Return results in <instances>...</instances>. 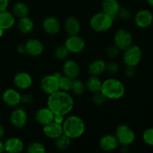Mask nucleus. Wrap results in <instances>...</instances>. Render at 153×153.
<instances>
[{"instance_id": "2eb2a0df", "label": "nucleus", "mask_w": 153, "mask_h": 153, "mask_svg": "<svg viewBox=\"0 0 153 153\" xmlns=\"http://www.w3.org/2000/svg\"><path fill=\"white\" fill-rule=\"evenodd\" d=\"M4 151L9 153H19L23 150L24 143L19 137H10L4 143Z\"/></svg>"}, {"instance_id": "aec40b11", "label": "nucleus", "mask_w": 153, "mask_h": 153, "mask_svg": "<svg viewBox=\"0 0 153 153\" xmlns=\"http://www.w3.org/2000/svg\"><path fill=\"white\" fill-rule=\"evenodd\" d=\"M43 28L48 34H55L59 32L60 29H61V24L58 19H56L55 17H52V16H49L43 21Z\"/></svg>"}, {"instance_id": "c9c22d12", "label": "nucleus", "mask_w": 153, "mask_h": 153, "mask_svg": "<svg viewBox=\"0 0 153 153\" xmlns=\"http://www.w3.org/2000/svg\"><path fill=\"white\" fill-rule=\"evenodd\" d=\"M118 70H119V65L114 61H111L106 64V71L108 72L109 73L114 74L117 73Z\"/></svg>"}, {"instance_id": "4be33fe9", "label": "nucleus", "mask_w": 153, "mask_h": 153, "mask_svg": "<svg viewBox=\"0 0 153 153\" xmlns=\"http://www.w3.org/2000/svg\"><path fill=\"white\" fill-rule=\"evenodd\" d=\"M120 9L119 2L117 0H103L102 10L104 13L114 19Z\"/></svg>"}, {"instance_id": "37998d69", "label": "nucleus", "mask_w": 153, "mask_h": 153, "mask_svg": "<svg viewBox=\"0 0 153 153\" xmlns=\"http://www.w3.org/2000/svg\"><path fill=\"white\" fill-rule=\"evenodd\" d=\"M4 128H3L2 126L0 124V139L4 136Z\"/></svg>"}, {"instance_id": "1a4fd4ad", "label": "nucleus", "mask_w": 153, "mask_h": 153, "mask_svg": "<svg viewBox=\"0 0 153 153\" xmlns=\"http://www.w3.org/2000/svg\"><path fill=\"white\" fill-rule=\"evenodd\" d=\"M65 46L71 53H79L85 46V40L82 37L76 35H70L65 42Z\"/></svg>"}, {"instance_id": "b1692460", "label": "nucleus", "mask_w": 153, "mask_h": 153, "mask_svg": "<svg viewBox=\"0 0 153 153\" xmlns=\"http://www.w3.org/2000/svg\"><path fill=\"white\" fill-rule=\"evenodd\" d=\"M106 71V64L103 60H96L89 66V73L92 76H100Z\"/></svg>"}, {"instance_id": "dca6fc26", "label": "nucleus", "mask_w": 153, "mask_h": 153, "mask_svg": "<svg viewBox=\"0 0 153 153\" xmlns=\"http://www.w3.org/2000/svg\"><path fill=\"white\" fill-rule=\"evenodd\" d=\"M118 140L116 136L111 134H106L101 137L100 140V146L102 150L105 152H111L114 151L117 148Z\"/></svg>"}, {"instance_id": "a878e982", "label": "nucleus", "mask_w": 153, "mask_h": 153, "mask_svg": "<svg viewBox=\"0 0 153 153\" xmlns=\"http://www.w3.org/2000/svg\"><path fill=\"white\" fill-rule=\"evenodd\" d=\"M18 28L23 34H28L31 32L34 28V22L31 18L27 16L19 18L18 22Z\"/></svg>"}, {"instance_id": "c85d7f7f", "label": "nucleus", "mask_w": 153, "mask_h": 153, "mask_svg": "<svg viewBox=\"0 0 153 153\" xmlns=\"http://www.w3.org/2000/svg\"><path fill=\"white\" fill-rule=\"evenodd\" d=\"M85 89V86L82 81L76 79H73V83H72L71 91L75 95L80 96L84 93Z\"/></svg>"}, {"instance_id": "f3484780", "label": "nucleus", "mask_w": 153, "mask_h": 153, "mask_svg": "<svg viewBox=\"0 0 153 153\" xmlns=\"http://www.w3.org/2000/svg\"><path fill=\"white\" fill-rule=\"evenodd\" d=\"M54 115L53 112L49 108H43L36 112L34 118L40 125L45 126L53 121Z\"/></svg>"}, {"instance_id": "9d476101", "label": "nucleus", "mask_w": 153, "mask_h": 153, "mask_svg": "<svg viewBox=\"0 0 153 153\" xmlns=\"http://www.w3.org/2000/svg\"><path fill=\"white\" fill-rule=\"evenodd\" d=\"M134 22L139 28H147L153 22V13L150 10L142 9L136 13Z\"/></svg>"}, {"instance_id": "412c9836", "label": "nucleus", "mask_w": 153, "mask_h": 153, "mask_svg": "<svg viewBox=\"0 0 153 153\" xmlns=\"http://www.w3.org/2000/svg\"><path fill=\"white\" fill-rule=\"evenodd\" d=\"M64 29L69 35H76L80 31V22L74 16H69L64 22Z\"/></svg>"}, {"instance_id": "473e14b6", "label": "nucleus", "mask_w": 153, "mask_h": 153, "mask_svg": "<svg viewBox=\"0 0 153 153\" xmlns=\"http://www.w3.org/2000/svg\"><path fill=\"white\" fill-rule=\"evenodd\" d=\"M106 97L101 91L99 92L94 93V96H93L92 101L95 105L97 106H102L105 104L106 101Z\"/></svg>"}, {"instance_id": "ddd939ff", "label": "nucleus", "mask_w": 153, "mask_h": 153, "mask_svg": "<svg viewBox=\"0 0 153 153\" xmlns=\"http://www.w3.org/2000/svg\"><path fill=\"white\" fill-rule=\"evenodd\" d=\"M13 83L15 86L19 89H28L32 84V78L28 73L21 72L15 75L13 78Z\"/></svg>"}, {"instance_id": "f257e3e1", "label": "nucleus", "mask_w": 153, "mask_h": 153, "mask_svg": "<svg viewBox=\"0 0 153 153\" xmlns=\"http://www.w3.org/2000/svg\"><path fill=\"white\" fill-rule=\"evenodd\" d=\"M47 105L54 114L65 116L73 110L74 101L73 97L68 93L59 90L49 95Z\"/></svg>"}, {"instance_id": "a19ab883", "label": "nucleus", "mask_w": 153, "mask_h": 153, "mask_svg": "<svg viewBox=\"0 0 153 153\" xmlns=\"http://www.w3.org/2000/svg\"><path fill=\"white\" fill-rule=\"evenodd\" d=\"M8 7V0H0V12L7 10Z\"/></svg>"}, {"instance_id": "f03ea898", "label": "nucleus", "mask_w": 153, "mask_h": 153, "mask_svg": "<svg viewBox=\"0 0 153 153\" xmlns=\"http://www.w3.org/2000/svg\"><path fill=\"white\" fill-rule=\"evenodd\" d=\"M63 132L71 139L78 138L83 135L85 124L83 120L76 115H72L64 120L62 124Z\"/></svg>"}, {"instance_id": "ea45409f", "label": "nucleus", "mask_w": 153, "mask_h": 153, "mask_svg": "<svg viewBox=\"0 0 153 153\" xmlns=\"http://www.w3.org/2000/svg\"><path fill=\"white\" fill-rule=\"evenodd\" d=\"M135 73V70H134V67H130V66H127L126 70V75L128 77H131Z\"/></svg>"}, {"instance_id": "393cba45", "label": "nucleus", "mask_w": 153, "mask_h": 153, "mask_svg": "<svg viewBox=\"0 0 153 153\" xmlns=\"http://www.w3.org/2000/svg\"><path fill=\"white\" fill-rule=\"evenodd\" d=\"M102 85V82L99 79L97 76H91L87 79L86 88L93 94L101 91Z\"/></svg>"}, {"instance_id": "f8f14e48", "label": "nucleus", "mask_w": 153, "mask_h": 153, "mask_svg": "<svg viewBox=\"0 0 153 153\" xmlns=\"http://www.w3.org/2000/svg\"><path fill=\"white\" fill-rule=\"evenodd\" d=\"M2 100L7 105L14 107L21 102V95L14 89H7L2 94Z\"/></svg>"}, {"instance_id": "de8ad7c7", "label": "nucleus", "mask_w": 153, "mask_h": 153, "mask_svg": "<svg viewBox=\"0 0 153 153\" xmlns=\"http://www.w3.org/2000/svg\"></svg>"}, {"instance_id": "79ce46f5", "label": "nucleus", "mask_w": 153, "mask_h": 153, "mask_svg": "<svg viewBox=\"0 0 153 153\" xmlns=\"http://www.w3.org/2000/svg\"><path fill=\"white\" fill-rule=\"evenodd\" d=\"M17 51L19 54H24L26 52V48L25 45H19L17 47Z\"/></svg>"}, {"instance_id": "e433bc0d", "label": "nucleus", "mask_w": 153, "mask_h": 153, "mask_svg": "<svg viewBox=\"0 0 153 153\" xmlns=\"http://www.w3.org/2000/svg\"><path fill=\"white\" fill-rule=\"evenodd\" d=\"M117 16L120 19H123V20H127L131 16V12L127 8H121L120 7V9L119 12L117 13Z\"/></svg>"}, {"instance_id": "a18cd8bd", "label": "nucleus", "mask_w": 153, "mask_h": 153, "mask_svg": "<svg viewBox=\"0 0 153 153\" xmlns=\"http://www.w3.org/2000/svg\"><path fill=\"white\" fill-rule=\"evenodd\" d=\"M146 1H147L148 4H149V5L153 7V0H146Z\"/></svg>"}, {"instance_id": "c03bdc74", "label": "nucleus", "mask_w": 153, "mask_h": 153, "mask_svg": "<svg viewBox=\"0 0 153 153\" xmlns=\"http://www.w3.org/2000/svg\"><path fill=\"white\" fill-rule=\"evenodd\" d=\"M4 151V145L3 142L0 140V153L3 152Z\"/></svg>"}, {"instance_id": "5701e85b", "label": "nucleus", "mask_w": 153, "mask_h": 153, "mask_svg": "<svg viewBox=\"0 0 153 153\" xmlns=\"http://www.w3.org/2000/svg\"><path fill=\"white\" fill-rule=\"evenodd\" d=\"M15 24V16L7 10L0 12V28L4 31L10 29Z\"/></svg>"}, {"instance_id": "7c9ffc66", "label": "nucleus", "mask_w": 153, "mask_h": 153, "mask_svg": "<svg viewBox=\"0 0 153 153\" xmlns=\"http://www.w3.org/2000/svg\"><path fill=\"white\" fill-rule=\"evenodd\" d=\"M27 151L29 153H45L46 149L42 143L39 142H33L28 145Z\"/></svg>"}, {"instance_id": "cd10ccee", "label": "nucleus", "mask_w": 153, "mask_h": 153, "mask_svg": "<svg viewBox=\"0 0 153 153\" xmlns=\"http://www.w3.org/2000/svg\"><path fill=\"white\" fill-rule=\"evenodd\" d=\"M55 144L59 150H65L71 144V138L66 134H62L61 136L55 139Z\"/></svg>"}, {"instance_id": "4468645a", "label": "nucleus", "mask_w": 153, "mask_h": 153, "mask_svg": "<svg viewBox=\"0 0 153 153\" xmlns=\"http://www.w3.org/2000/svg\"><path fill=\"white\" fill-rule=\"evenodd\" d=\"M43 133L46 137L55 139L64 134L62 125L55 123L54 121L43 126Z\"/></svg>"}, {"instance_id": "a211bd4d", "label": "nucleus", "mask_w": 153, "mask_h": 153, "mask_svg": "<svg viewBox=\"0 0 153 153\" xmlns=\"http://www.w3.org/2000/svg\"><path fill=\"white\" fill-rule=\"evenodd\" d=\"M26 52L31 56H38L41 55L44 49L43 44L37 39H30L25 44Z\"/></svg>"}, {"instance_id": "bb28decb", "label": "nucleus", "mask_w": 153, "mask_h": 153, "mask_svg": "<svg viewBox=\"0 0 153 153\" xmlns=\"http://www.w3.org/2000/svg\"><path fill=\"white\" fill-rule=\"evenodd\" d=\"M12 11H13V14L15 16L22 18L24 17V16H28V13H29V9H28V7L25 3L16 2L13 6Z\"/></svg>"}, {"instance_id": "c756f323", "label": "nucleus", "mask_w": 153, "mask_h": 153, "mask_svg": "<svg viewBox=\"0 0 153 153\" xmlns=\"http://www.w3.org/2000/svg\"><path fill=\"white\" fill-rule=\"evenodd\" d=\"M72 83H73V79L67 76H61L59 79V88L61 91H71Z\"/></svg>"}, {"instance_id": "4c0bfd02", "label": "nucleus", "mask_w": 153, "mask_h": 153, "mask_svg": "<svg viewBox=\"0 0 153 153\" xmlns=\"http://www.w3.org/2000/svg\"><path fill=\"white\" fill-rule=\"evenodd\" d=\"M33 97L32 96L29 94H23L21 95V102H23L24 104H31L33 102Z\"/></svg>"}, {"instance_id": "0eeeda50", "label": "nucleus", "mask_w": 153, "mask_h": 153, "mask_svg": "<svg viewBox=\"0 0 153 153\" xmlns=\"http://www.w3.org/2000/svg\"><path fill=\"white\" fill-rule=\"evenodd\" d=\"M40 88L45 94L50 95L59 91V80L54 75H47L40 80Z\"/></svg>"}, {"instance_id": "58836bf2", "label": "nucleus", "mask_w": 153, "mask_h": 153, "mask_svg": "<svg viewBox=\"0 0 153 153\" xmlns=\"http://www.w3.org/2000/svg\"><path fill=\"white\" fill-rule=\"evenodd\" d=\"M64 120H65V118H64V115H61V114L54 115L53 121L55 123H56L62 125L63 123H64Z\"/></svg>"}, {"instance_id": "49530a36", "label": "nucleus", "mask_w": 153, "mask_h": 153, "mask_svg": "<svg viewBox=\"0 0 153 153\" xmlns=\"http://www.w3.org/2000/svg\"><path fill=\"white\" fill-rule=\"evenodd\" d=\"M3 33H4V30L0 28V37L3 35Z\"/></svg>"}, {"instance_id": "9b49d317", "label": "nucleus", "mask_w": 153, "mask_h": 153, "mask_svg": "<svg viewBox=\"0 0 153 153\" xmlns=\"http://www.w3.org/2000/svg\"><path fill=\"white\" fill-rule=\"evenodd\" d=\"M10 120L12 125L18 128L25 126L28 121L27 114L23 109L16 108L11 112L10 116Z\"/></svg>"}, {"instance_id": "7ed1b4c3", "label": "nucleus", "mask_w": 153, "mask_h": 153, "mask_svg": "<svg viewBox=\"0 0 153 153\" xmlns=\"http://www.w3.org/2000/svg\"><path fill=\"white\" fill-rule=\"evenodd\" d=\"M125 86L120 80L116 79H108L102 82L101 92L107 99L119 100L125 94Z\"/></svg>"}, {"instance_id": "f704fd0d", "label": "nucleus", "mask_w": 153, "mask_h": 153, "mask_svg": "<svg viewBox=\"0 0 153 153\" xmlns=\"http://www.w3.org/2000/svg\"><path fill=\"white\" fill-rule=\"evenodd\" d=\"M107 55L110 58H115L120 53V49L115 45L111 46L107 49Z\"/></svg>"}, {"instance_id": "72a5a7b5", "label": "nucleus", "mask_w": 153, "mask_h": 153, "mask_svg": "<svg viewBox=\"0 0 153 153\" xmlns=\"http://www.w3.org/2000/svg\"><path fill=\"white\" fill-rule=\"evenodd\" d=\"M143 140L145 143L153 146V128H149L143 133Z\"/></svg>"}, {"instance_id": "423d86ee", "label": "nucleus", "mask_w": 153, "mask_h": 153, "mask_svg": "<svg viewBox=\"0 0 153 153\" xmlns=\"http://www.w3.org/2000/svg\"><path fill=\"white\" fill-rule=\"evenodd\" d=\"M124 52L123 61L126 66L134 67L137 66L142 58V52L137 45H131Z\"/></svg>"}, {"instance_id": "20e7f679", "label": "nucleus", "mask_w": 153, "mask_h": 153, "mask_svg": "<svg viewBox=\"0 0 153 153\" xmlns=\"http://www.w3.org/2000/svg\"><path fill=\"white\" fill-rule=\"evenodd\" d=\"M114 19L104 12L96 13L91 19V26L98 32L106 31L111 28Z\"/></svg>"}, {"instance_id": "2f4dec72", "label": "nucleus", "mask_w": 153, "mask_h": 153, "mask_svg": "<svg viewBox=\"0 0 153 153\" xmlns=\"http://www.w3.org/2000/svg\"><path fill=\"white\" fill-rule=\"evenodd\" d=\"M69 53H70V52L64 45V46H60L58 48H56L54 55H55V58H57V59L64 60L68 56Z\"/></svg>"}, {"instance_id": "39448f33", "label": "nucleus", "mask_w": 153, "mask_h": 153, "mask_svg": "<svg viewBox=\"0 0 153 153\" xmlns=\"http://www.w3.org/2000/svg\"><path fill=\"white\" fill-rule=\"evenodd\" d=\"M117 139L118 143L123 146H128L131 145L135 140V134L134 131L126 125H120L116 130Z\"/></svg>"}, {"instance_id": "6e6552de", "label": "nucleus", "mask_w": 153, "mask_h": 153, "mask_svg": "<svg viewBox=\"0 0 153 153\" xmlns=\"http://www.w3.org/2000/svg\"><path fill=\"white\" fill-rule=\"evenodd\" d=\"M132 43V36L125 29H120L114 35V45L120 50H126Z\"/></svg>"}, {"instance_id": "6ab92c4d", "label": "nucleus", "mask_w": 153, "mask_h": 153, "mask_svg": "<svg viewBox=\"0 0 153 153\" xmlns=\"http://www.w3.org/2000/svg\"><path fill=\"white\" fill-rule=\"evenodd\" d=\"M63 71L64 75L72 79H76L80 73V67L77 62L73 60L67 61L63 67Z\"/></svg>"}]
</instances>
